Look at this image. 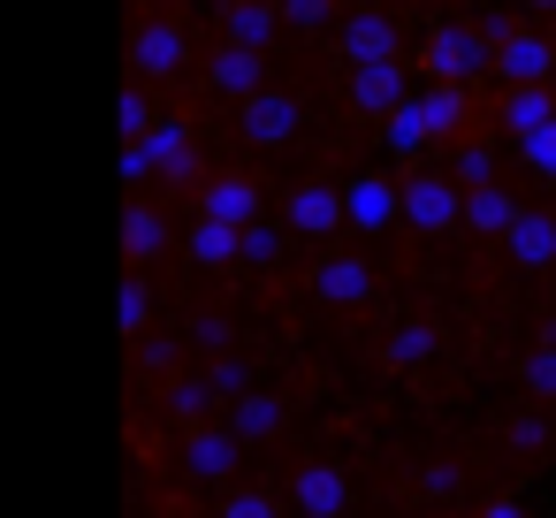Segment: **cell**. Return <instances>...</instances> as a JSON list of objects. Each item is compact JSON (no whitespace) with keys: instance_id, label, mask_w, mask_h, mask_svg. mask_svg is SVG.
Segmentation results:
<instances>
[{"instance_id":"obj_38","label":"cell","mask_w":556,"mask_h":518,"mask_svg":"<svg viewBox=\"0 0 556 518\" xmlns=\"http://www.w3.org/2000/svg\"><path fill=\"white\" fill-rule=\"evenodd\" d=\"M548 39H556V31H548Z\"/></svg>"},{"instance_id":"obj_3","label":"cell","mask_w":556,"mask_h":518,"mask_svg":"<svg viewBox=\"0 0 556 518\" xmlns=\"http://www.w3.org/2000/svg\"><path fill=\"white\" fill-rule=\"evenodd\" d=\"M396 191H404V222H412L419 237H442V229L465 222V191H457L450 176H404Z\"/></svg>"},{"instance_id":"obj_31","label":"cell","mask_w":556,"mask_h":518,"mask_svg":"<svg viewBox=\"0 0 556 518\" xmlns=\"http://www.w3.org/2000/svg\"><path fill=\"white\" fill-rule=\"evenodd\" d=\"M526 389H533V396H556V343H541V351L526 358Z\"/></svg>"},{"instance_id":"obj_18","label":"cell","mask_w":556,"mask_h":518,"mask_svg":"<svg viewBox=\"0 0 556 518\" xmlns=\"http://www.w3.org/2000/svg\"><path fill=\"white\" fill-rule=\"evenodd\" d=\"M237 244H244V229H229V222H191V237H184V252L199 260V267H229L237 260Z\"/></svg>"},{"instance_id":"obj_11","label":"cell","mask_w":556,"mask_h":518,"mask_svg":"<svg viewBox=\"0 0 556 518\" xmlns=\"http://www.w3.org/2000/svg\"><path fill=\"white\" fill-rule=\"evenodd\" d=\"M206 222L252 229V222H260V184H252V176H214V184H206Z\"/></svg>"},{"instance_id":"obj_5","label":"cell","mask_w":556,"mask_h":518,"mask_svg":"<svg viewBox=\"0 0 556 518\" xmlns=\"http://www.w3.org/2000/svg\"><path fill=\"white\" fill-rule=\"evenodd\" d=\"M396 214H404V191H396L389 176H358V184H343V222H351L358 237L396 229Z\"/></svg>"},{"instance_id":"obj_36","label":"cell","mask_w":556,"mask_h":518,"mask_svg":"<svg viewBox=\"0 0 556 518\" xmlns=\"http://www.w3.org/2000/svg\"><path fill=\"white\" fill-rule=\"evenodd\" d=\"M488 518H526V510L518 503H488Z\"/></svg>"},{"instance_id":"obj_28","label":"cell","mask_w":556,"mask_h":518,"mask_svg":"<svg viewBox=\"0 0 556 518\" xmlns=\"http://www.w3.org/2000/svg\"><path fill=\"white\" fill-rule=\"evenodd\" d=\"M146 320H153V290L123 282V336H146Z\"/></svg>"},{"instance_id":"obj_7","label":"cell","mask_w":556,"mask_h":518,"mask_svg":"<svg viewBox=\"0 0 556 518\" xmlns=\"http://www.w3.org/2000/svg\"><path fill=\"white\" fill-rule=\"evenodd\" d=\"M343 54H351V70H381V62H396V24L389 16H351L343 24Z\"/></svg>"},{"instance_id":"obj_16","label":"cell","mask_w":556,"mask_h":518,"mask_svg":"<svg viewBox=\"0 0 556 518\" xmlns=\"http://www.w3.org/2000/svg\"><path fill=\"white\" fill-rule=\"evenodd\" d=\"M510 260L518 267H548L556 260V214H518L510 222Z\"/></svg>"},{"instance_id":"obj_26","label":"cell","mask_w":556,"mask_h":518,"mask_svg":"<svg viewBox=\"0 0 556 518\" xmlns=\"http://www.w3.org/2000/svg\"><path fill=\"white\" fill-rule=\"evenodd\" d=\"M450 184H457V191H488V184H495V161H488V146H465Z\"/></svg>"},{"instance_id":"obj_27","label":"cell","mask_w":556,"mask_h":518,"mask_svg":"<svg viewBox=\"0 0 556 518\" xmlns=\"http://www.w3.org/2000/svg\"><path fill=\"white\" fill-rule=\"evenodd\" d=\"M275 252H282V229H267V222H252V229H244V244H237V260H252V267H267Z\"/></svg>"},{"instance_id":"obj_17","label":"cell","mask_w":556,"mask_h":518,"mask_svg":"<svg viewBox=\"0 0 556 518\" xmlns=\"http://www.w3.org/2000/svg\"><path fill=\"white\" fill-rule=\"evenodd\" d=\"M510 222H518V206H510V191H503V184L465 191V229H480V237H510Z\"/></svg>"},{"instance_id":"obj_25","label":"cell","mask_w":556,"mask_h":518,"mask_svg":"<svg viewBox=\"0 0 556 518\" xmlns=\"http://www.w3.org/2000/svg\"><path fill=\"white\" fill-rule=\"evenodd\" d=\"M381 138H389V153H404V161H412V153H427V130L412 123V100H404V108L381 123Z\"/></svg>"},{"instance_id":"obj_12","label":"cell","mask_w":556,"mask_h":518,"mask_svg":"<svg viewBox=\"0 0 556 518\" xmlns=\"http://www.w3.org/2000/svg\"><path fill=\"white\" fill-rule=\"evenodd\" d=\"M343 503H351L343 465H305V472H298V510H305V518H343Z\"/></svg>"},{"instance_id":"obj_20","label":"cell","mask_w":556,"mask_h":518,"mask_svg":"<svg viewBox=\"0 0 556 518\" xmlns=\"http://www.w3.org/2000/svg\"><path fill=\"white\" fill-rule=\"evenodd\" d=\"M214 85H222V92H237V100H260V54L222 47V54H214Z\"/></svg>"},{"instance_id":"obj_23","label":"cell","mask_w":556,"mask_h":518,"mask_svg":"<svg viewBox=\"0 0 556 518\" xmlns=\"http://www.w3.org/2000/svg\"><path fill=\"white\" fill-rule=\"evenodd\" d=\"M275 427H282V396H244V404H237V419H229V434H237V442H267Z\"/></svg>"},{"instance_id":"obj_6","label":"cell","mask_w":556,"mask_h":518,"mask_svg":"<svg viewBox=\"0 0 556 518\" xmlns=\"http://www.w3.org/2000/svg\"><path fill=\"white\" fill-rule=\"evenodd\" d=\"M298 123H305V108H298L290 92H260V100H244V138H252V146H282V138H298Z\"/></svg>"},{"instance_id":"obj_8","label":"cell","mask_w":556,"mask_h":518,"mask_svg":"<svg viewBox=\"0 0 556 518\" xmlns=\"http://www.w3.org/2000/svg\"><path fill=\"white\" fill-rule=\"evenodd\" d=\"M184 54H191V47H184L176 24H146V31L130 39V70H138V77H176Z\"/></svg>"},{"instance_id":"obj_15","label":"cell","mask_w":556,"mask_h":518,"mask_svg":"<svg viewBox=\"0 0 556 518\" xmlns=\"http://www.w3.org/2000/svg\"><path fill=\"white\" fill-rule=\"evenodd\" d=\"M184 465H191L199 480H222V472L237 465V434H229V427H199V434L184 442Z\"/></svg>"},{"instance_id":"obj_13","label":"cell","mask_w":556,"mask_h":518,"mask_svg":"<svg viewBox=\"0 0 556 518\" xmlns=\"http://www.w3.org/2000/svg\"><path fill=\"white\" fill-rule=\"evenodd\" d=\"M313 290L328 305H366L374 298V275H366V260H320L313 267Z\"/></svg>"},{"instance_id":"obj_24","label":"cell","mask_w":556,"mask_h":518,"mask_svg":"<svg viewBox=\"0 0 556 518\" xmlns=\"http://www.w3.org/2000/svg\"><path fill=\"white\" fill-rule=\"evenodd\" d=\"M434 343H442V336H434L427 320H404V328L389 336V366H419V358H434Z\"/></svg>"},{"instance_id":"obj_22","label":"cell","mask_w":556,"mask_h":518,"mask_svg":"<svg viewBox=\"0 0 556 518\" xmlns=\"http://www.w3.org/2000/svg\"><path fill=\"white\" fill-rule=\"evenodd\" d=\"M161 244H168V222H161L153 206H130V214H123V252H130V260H153Z\"/></svg>"},{"instance_id":"obj_37","label":"cell","mask_w":556,"mask_h":518,"mask_svg":"<svg viewBox=\"0 0 556 518\" xmlns=\"http://www.w3.org/2000/svg\"><path fill=\"white\" fill-rule=\"evenodd\" d=\"M260 9H282V0H260Z\"/></svg>"},{"instance_id":"obj_34","label":"cell","mask_w":556,"mask_h":518,"mask_svg":"<svg viewBox=\"0 0 556 518\" xmlns=\"http://www.w3.org/2000/svg\"><path fill=\"white\" fill-rule=\"evenodd\" d=\"M541 434H548V427H541V412H518V419H510V442H518V450H533Z\"/></svg>"},{"instance_id":"obj_30","label":"cell","mask_w":556,"mask_h":518,"mask_svg":"<svg viewBox=\"0 0 556 518\" xmlns=\"http://www.w3.org/2000/svg\"><path fill=\"white\" fill-rule=\"evenodd\" d=\"M222 518H282V503H275L267 488H244V495H229V503H222Z\"/></svg>"},{"instance_id":"obj_21","label":"cell","mask_w":556,"mask_h":518,"mask_svg":"<svg viewBox=\"0 0 556 518\" xmlns=\"http://www.w3.org/2000/svg\"><path fill=\"white\" fill-rule=\"evenodd\" d=\"M267 39H275V9H260V0H237V9H229V47L260 54Z\"/></svg>"},{"instance_id":"obj_29","label":"cell","mask_w":556,"mask_h":518,"mask_svg":"<svg viewBox=\"0 0 556 518\" xmlns=\"http://www.w3.org/2000/svg\"><path fill=\"white\" fill-rule=\"evenodd\" d=\"M518 153H526V168H533V176H548V184H556V123H548V130H533Z\"/></svg>"},{"instance_id":"obj_2","label":"cell","mask_w":556,"mask_h":518,"mask_svg":"<svg viewBox=\"0 0 556 518\" xmlns=\"http://www.w3.org/2000/svg\"><path fill=\"white\" fill-rule=\"evenodd\" d=\"M419 62H427L434 85H472L480 70H495V31H488V39H480V31H434Z\"/></svg>"},{"instance_id":"obj_19","label":"cell","mask_w":556,"mask_h":518,"mask_svg":"<svg viewBox=\"0 0 556 518\" xmlns=\"http://www.w3.org/2000/svg\"><path fill=\"white\" fill-rule=\"evenodd\" d=\"M503 123H510V138H518V146H526L533 130H548V123H556V100H548V85H526V92H510V100H503Z\"/></svg>"},{"instance_id":"obj_33","label":"cell","mask_w":556,"mask_h":518,"mask_svg":"<svg viewBox=\"0 0 556 518\" xmlns=\"http://www.w3.org/2000/svg\"><path fill=\"white\" fill-rule=\"evenodd\" d=\"M168 404H176V419L191 427V419L206 412V381H176V389H168Z\"/></svg>"},{"instance_id":"obj_35","label":"cell","mask_w":556,"mask_h":518,"mask_svg":"<svg viewBox=\"0 0 556 518\" xmlns=\"http://www.w3.org/2000/svg\"><path fill=\"white\" fill-rule=\"evenodd\" d=\"M282 16H290V24H320V16H328V0H282Z\"/></svg>"},{"instance_id":"obj_1","label":"cell","mask_w":556,"mask_h":518,"mask_svg":"<svg viewBox=\"0 0 556 518\" xmlns=\"http://www.w3.org/2000/svg\"><path fill=\"white\" fill-rule=\"evenodd\" d=\"M191 168H199V146H191V130L168 123V115H161L146 138H123V176H130V184H138V176H168V184H184Z\"/></svg>"},{"instance_id":"obj_14","label":"cell","mask_w":556,"mask_h":518,"mask_svg":"<svg viewBox=\"0 0 556 518\" xmlns=\"http://www.w3.org/2000/svg\"><path fill=\"white\" fill-rule=\"evenodd\" d=\"M290 222H298L305 237H328V229H343V191H328V184H305V191H290Z\"/></svg>"},{"instance_id":"obj_9","label":"cell","mask_w":556,"mask_h":518,"mask_svg":"<svg viewBox=\"0 0 556 518\" xmlns=\"http://www.w3.org/2000/svg\"><path fill=\"white\" fill-rule=\"evenodd\" d=\"M351 100H358V115H396L412 92H404V62H381V70H351Z\"/></svg>"},{"instance_id":"obj_10","label":"cell","mask_w":556,"mask_h":518,"mask_svg":"<svg viewBox=\"0 0 556 518\" xmlns=\"http://www.w3.org/2000/svg\"><path fill=\"white\" fill-rule=\"evenodd\" d=\"M465 108H472V100H465V85H427V92H412V123L427 130V146H434V138H450V130L465 123Z\"/></svg>"},{"instance_id":"obj_4","label":"cell","mask_w":556,"mask_h":518,"mask_svg":"<svg viewBox=\"0 0 556 518\" xmlns=\"http://www.w3.org/2000/svg\"><path fill=\"white\" fill-rule=\"evenodd\" d=\"M495 70L510 77V92L548 85V70H556V39H541V31H495Z\"/></svg>"},{"instance_id":"obj_32","label":"cell","mask_w":556,"mask_h":518,"mask_svg":"<svg viewBox=\"0 0 556 518\" xmlns=\"http://www.w3.org/2000/svg\"><path fill=\"white\" fill-rule=\"evenodd\" d=\"M153 123H161V115H153V100H146V92H123V130H130V138H146Z\"/></svg>"}]
</instances>
